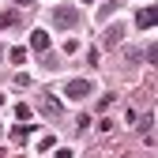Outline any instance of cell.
I'll return each instance as SVG.
<instances>
[{"mask_svg": "<svg viewBox=\"0 0 158 158\" xmlns=\"http://www.w3.org/2000/svg\"><path fill=\"white\" fill-rule=\"evenodd\" d=\"M64 94L68 98H87V94H94V83L90 79H72V83L64 87Z\"/></svg>", "mask_w": 158, "mask_h": 158, "instance_id": "1", "label": "cell"}, {"mask_svg": "<svg viewBox=\"0 0 158 158\" xmlns=\"http://www.w3.org/2000/svg\"><path fill=\"white\" fill-rule=\"evenodd\" d=\"M53 23L60 27V30L75 27V8H56V11H53Z\"/></svg>", "mask_w": 158, "mask_h": 158, "instance_id": "2", "label": "cell"}, {"mask_svg": "<svg viewBox=\"0 0 158 158\" xmlns=\"http://www.w3.org/2000/svg\"><path fill=\"white\" fill-rule=\"evenodd\" d=\"M135 27H139V30H151V27H154V4L139 8V15H135Z\"/></svg>", "mask_w": 158, "mask_h": 158, "instance_id": "3", "label": "cell"}, {"mask_svg": "<svg viewBox=\"0 0 158 158\" xmlns=\"http://www.w3.org/2000/svg\"><path fill=\"white\" fill-rule=\"evenodd\" d=\"M60 109H64V106H60V98H53V94H45V98H42V113H49V117H56Z\"/></svg>", "mask_w": 158, "mask_h": 158, "instance_id": "4", "label": "cell"}, {"mask_svg": "<svg viewBox=\"0 0 158 158\" xmlns=\"http://www.w3.org/2000/svg\"><path fill=\"white\" fill-rule=\"evenodd\" d=\"M30 49H49V34L45 30H34L30 34Z\"/></svg>", "mask_w": 158, "mask_h": 158, "instance_id": "5", "label": "cell"}, {"mask_svg": "<svg viewBox=\"0 0 158 158\" xmlns=\"http://www.w3.org/2000/svg\"><path fill=\"white\" fill-rule=\"evenodd\" d=\"M30 135V128H27V121H19V128H11V143H23Z\"/></svg>", "mask_w": 158, "mask_h": 158, "instance_id": "6", "label": "cell"}, {"mask_svg": "<svg viewBox=\"0 0 158 158\" xmlns=\"http://www.w3.org/2000/svg\"><path fill=\"white\" fill-rule=\"evenodd\" d=\"M8 60H11V64H23V60H27V49H23V45L8 49Z\"/></svg>", "mask_w": 158, "mask_h": 158, "instance_id": "7", "label": "cell"}, {"mask_svg": "<svg viewBox=\"0 0 158 158\" xmlns=\"http://www.w3.org/2000/svg\"><path fill=\"white\" fill-rule=\"evenodd\" d=\"M53 143H56V135H42V143H38V151L45 154V151H53Z\"/></svg>", "mask_w": 158, "mask_h": 158, "instance_id": "8", "label": "cell"}, {"mask_svg": "<svg viewBox=\"0 0 158 158\" xmlns=\"http://www.w3.org/2000/svg\"><path fill=\"white\" fill-rule=\"evenodd\" d=\"M15 117H19V121H30V117H34V113H30V109H27L23 102H19V106H15Z\"/></svg>", "mask_w": 158, "mask_h": 158, "instance_id": "9", "label": "cell"}, {"mask_svg": "<svg viewBox=\"0 0 158 158\" xmlns=\"http://www.w3.org/2000/svg\"><path fill=\"white\" fill-rule=\"evenodd\" d=\"M15 4H19V8H30V4H34V0H15Z\"/></svg>", "mask_w": 158, "mask_h": 158, "instance_id": "10", "label": "cell"}, {"mask_svg": "<svg viewBox=\"0 0 158 158\" xmlns=\"http://www.w3.org/2000/svg\"><path fill=\"white\" fill-rule=\"evenodd\" d=\"M79 4H94V0H79Z\"/></svg>", "mask_w": 158, "mask_h": 158, "instance_id": "11", "label": "cell"}, {"mask_svg": "<svg viewBox=\"0 0 158 158\" xmlns=\"http://www.w3.org/2000/svg\"><path fill=\"white\" fill-rule=\"evenodd\" d=\"M0 56H4V49H0Z\"/></svg>", "mask_w": 158, "mask_h": 158, "instance_id": "12", "label": "cell"}]
</instances>
